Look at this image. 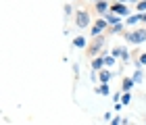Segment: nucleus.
<instances>
[{
	"instance_id": "nucleus-6",
	"label": "nucleus",
	"mask_w": 146,
	"mask_h": 125,
	"mask_svg": "<svg viewBox=\"0 0 146 125\" xmlns=\"http://www.w3.org/2000/svg\"><path fill=\"white\" fill-rule=\"evenodd\" d=\"M100 46H102V38H98V40H96V42L88 48V52H90V54H96V52L100 50Z\"/></svg>"
},
{
	"instance_id": "nucleus-1",
	"label": "nucleus",
	"mask_w": 146,
	"mask_h": 125,
	"mask_svg": "<svg viewBox=\"0 0 146 125\" xmlns=\"http://www.w3.org/2000/svg\"><path fill=\"white\" fill-rule=\"evenodd\" d=\"M127 40L131 44H142L146 40V29H138V31H131V34H127Z\"/></svg>"
},
{
	"instance_id": "nucleus-5",
	"label": "nucleus",
	"mask_w": 146,
	"mask_h": 125,
	"mask_svg": "<svg viewBox=\"0 0 146 125\" xmlns=\"http://www.w3.org/2000/svg\"><path fill=\"white\" fill-rule=\"evenodd\" d=\"M102 67H104V58H94V61H92V69L94 71H102Z\"/></svg>"
},
{
	"instance_id": "nucleus-15",
	"label": "nucleus",
	"mask_w": 146,
	"mask_h": 125,
	"mask_svg": "<svg viewBox=\"0 0 146 125\" xmlns=\"http://www.w3.org/2000/svg\"><path fill=\"white\" fill-rule=\"evenodd\" d=\"M98 92H100L102 96H107V94H109V85H107V83H102L100 88H98Z\"/></svg>"
},
{
	"instance_id": "nucleus-14",
	"label": "nucleus",
	"mask_w": 146,
	"mask_h": 125,
	"mask_svg": "<svg viewBox=\"0 0 146 125\" xmlns=\"http://www.w3.org/2000/svg\"><path fill=\"white\" fill-rule=\"evenodd\" d=\"M104 65H107V67H113V65H115V56H107V58H104Z\"/></svg>"
},
{
	"instance_id": "nucleus-10",
	"label": "nucleus",
	"mask_w": 146,
	"mask_h": 125,
	"mask_svg": "<svg viewBox=\"0 0 146 125\" xmlns=\"http://www.w3.org/2000/svg\"><path fill=\"white\" fill-rule=\"evenodd\" d=\"M134 83H136V81H134V79H129V77H127V79H123V90H125V92H129Z\"/></svg>"
},
{
	"instance_id": "nucleus-23",
	"label": "nucleus",
	"mask_w": 146,
	"mask_h": 125,
	"mask_svg": "<svg viewBox=\"0 0 146 125\" xmlns=\"http://www.w3.org/2000/svg\"><path fill=\"white\" fill-rule=\"evenodd\" d=\"M94 2H98V0H94Z\"/></svg>"
},
{
	"instance_id": "nucleus-22",
	"label": "nucleus",
	"mask_w": 146,
	"mask_h": 125,
	"mask_svg": "<svg viewBox=\"0 0 146 125\" xmlns=\"http://www.w3.org/2000/svg\"><path fill=\"white\" fill-rule=\"evenodd\" d=\"M117 2H127V0H117Z\"/></svg>"
},
{
	"instance_id": "nucleus-4",
	"label": "nucleus",
	"mask_w": 146,
	"mask_h": 125,
	"mask_svg": "<svg viewBox=\"0 0 146 125\" xmlns=\"http://www.w3.org/2000/svg\"><path fill=\"white\" fill-rule=\"evenodd\" d=\"M111 11L115 13V15H119V17L127 15V6H125V2H115V4L111 6Z\"/></svg>"
},
{
	"instance_id": "nucleus-3",
	"label": "nucleus",
	"mask_w": 146,
	"mask_h": 125,
	"mask_svg": "<svg viewBox=\"0 0 146 125\" xmlns=\"http://www.w3.org/2000/svg\"><path fill=\"white\" fill-rule=\"evenodd\" d=\"M109 25V21L107 19H98V21L94 23V29H92V36H100L102 31H104V27Z\"/></svg>"
},
{
	"instance_id": "nucleus-16",
	"label": "nucleus",
	"mask_w": 146,
	"mask_h": 125,
	"mask_svg": "<svg viewBox=\"0 0 146 125\" xmlns=\"http://www.w3.org/2000/svg\"><path fill=\"white\" fill-rule=\"evenodd\" d=\"M146 11V0H140L138 2V13H144Z\"/></svg>"
},
{
	"instance_id": "nucleus-9",
	"label": "nucleus",
	"mask_w": 146,
	"mask_h": 125,
	"mask_svg": "<svg viewBox=\"0 0 146 125\" xmlns=\"http://www.w3.org/2000/svg\"><path fill=\"white\" fill-rule=\"evenodd\" d=\"M73 44H75L77 48H84V46H86V38L79 36V38H75V40H73Z\"/></svg>"
},
{
	"instance_id": "nucleus-13",
	"label": "nucleus",
	"mask_w": 146,
	"mask_h": 125,
	"mask_svg": "<svg viewBox=\"0 0 146 125\" xmlns=\"http://www.w3.org/2000/svg\"><path fill=\"white\" fill-rule=\"evenodd\" d=\"M131 100V94H129V92H123V96H121V104H127Z\"/></svg>"
},
{
	"instance_id": "nucleus-2",
	"label": "nucleus",
	"mask_w": 146,
	"mask_h": 125,
	"mask_svg": "<svg viewBox=\"0 0 146 125\" xmlns=\"http://www.w3.org/2000/svg\"><path fill=\"white\" fill-rule=\"evenodd\" d=\"M75 23H77V27H88V23H90V15H88V11H79L77 13V17H75Z\"/></svg>"
},
{
	"instance_id": "nucleus-12",
	"label": "nucleus",
	"mask_w": 146,
	"mask_h": 125,
	"mask_svg": "<svg viewBox=\"0 0 146 125\" xmlns=\"http://www.w3.org/2000/svg\"><path fill=\"white\" fill-rule=\"evenodd\" d=\"M109 79H111V73H109V71H100V81H102V83H109Z\"/></svg>"
},
{
	"instance_id": "nucleus-17",
	"label": "nucleus",
	"mask_w": 146,
	"mask_h": 125,
	"mask_svg": "<svg viewBox=\"0 0 146 125\" xmlns=\"http://www.w3.org/2000/svg\"><path fill=\"white\" fill-rule=\"evenodd\" d=\"M123 29V25L121 23H117V25H113V31H115V34H117V31H121Z\"/></svg>"
},
{
	"instance_id": "nucleus-8",
	"label": "nucleus",
	"mask_w": 146,
	"mask_h": 125,
	"mask_svg": "<svg viewBox=\"0 0 146 125\" xmlns=\"http://www.w3.org/2000/svg\"><path fill=\"white\" fill-rule=\"evenodd\" d=\"M104 19H107V21H109L111 25H117V23H121V21H119V15H107Z\"/></svg>"
},
{
	"instance_id": "nucleus-20",
	"label": "nucleus",
	"mask_w": 146,
	"mask_h": 125,
	"mask_svg": "<svg viewBox=\"0 0 146 125\" xmlns=\"http://www.w3.org/2000/svg\"><path fill=\"white\" fill-rule=\"evenodd\" d=\"M111 125H121V123H119V119H113V121H111Z\"/></svg>"
},
{
	"instance_id": "nucleus-7",
	"label": "nucleus",
	"mask_w": 146,
	"mask_h": 125,
	"mask_svg": "<svg viewBox=\"0 0 146 125\" xmlns=\"http://www.w3.org/2000/svg\"><path fill=\"white\" fill-rule=\"evenodd\" d=\"M96 11L98 13H107L109 11V4L104 2V0H98V2H96Z\"/></svg>"
},
{
	"instance_id": "nucleus-19",
	"label": "nucleus",
	"mask_w": 146,
	"mask_h": 125,
	"mask_svg": "<svg viewBox=\"0 0 146 125\" xmlns=\"http://www.w3.org/2000/svg\"><path fill=\"white\" fill-rule=\"evenodd\" d=\"M140 65H146V54H142V56H140Z\"/></svg>"
},
{
	"instance_id": "nucleus-21",
	"label": "nucleus",
	"mask_w": 146,
	"mask_h": 125,
	"mask_svg": "<svg viewBox=\"0 0 146 125\" xmlns=\"http://www.w3.org/2000/svg\"><path fill=\"white\" fill-rule=\"evenodd\" d=\"M142 21H144V23H146V13H144V15H142Z\"/></svg>"
},
{
	"instance_id": "nucleus-11",
	"label": "nucleus",
	"mask_w": 146,
	"mask_h": 125,
	"mask_svg": "<svg viewBox=\"0 0 146 125\" xmlns=\"http://www.w3.org/2000/svg\"><path fill=\"white\" fill-rule=\"evenodd\" d=\"M138 21H142V15H131V17L127 19V25H134V23H138Z\"/></svg>"
},
{
	"instance_id": "nucleus-18",
	"label": "nucleus",
	"mask_w": 146,
	"mask_h": 125,
	"mask_svg": "<svg viewBox=\"0 0 146 125\" xmlns=\"http://www.w3.org/2000/svg\"><path fill=\"white\" fill-rule=\"evenodd\" d=\"M140 77H142V73H140V71H136V75H134V81H140Z\"/></svg>"
}]
</instances>
